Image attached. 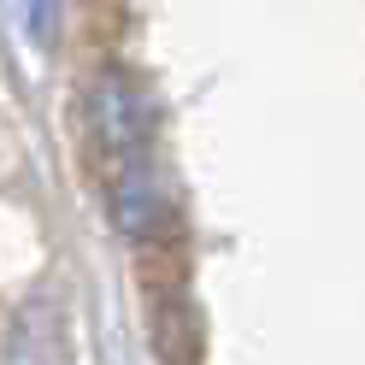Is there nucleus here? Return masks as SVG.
<instances>
[{"label":"nucleus","mask_w":365,"mask_h":365,"mask_svg":"<svg viewBox=\"0 0 365 365\" xmlns=\"http://www.w3.org/2000/svg\"><path fill=\"white\" fill-rule=\"evenodd\" d=\"M101 182H106V212H112V224H118V236H130V242H159V236H171L177 200H171L165 171L153 165V153L124 159V165H106Z\"/></svg>","instance_id":"2"},{"label":"nucleus","mask_w":365,"mask_h":365,"mask_svg":"<svg viewBox=\"0 0 365 365\" xmlns=\"http://www.w3.org/2000/svg\"><path fill=\"white\" fill-rule=\"evenodd\" d=\"M83 130H88V148H95L101 171L153 153V95H148V83L135 71H124V65H101L88 77V95H83Z\"/></svg>","instance_id":"1"},{"label":"nucleus","mask_w":365,"mask_h":365,"mask_svg":"<svg viewBox=\"0 0 365 365\" xmlns=\"http://www.w3.org/2000/svg\"><path fill=\"white\" fill-rule=\"evenodd\" d=\"M12 365H65V336H59V318L48 307H24L12 318V341H6Z\"/></svg>","instance_id":"3"},{"label":"nucleus","mask_w":365,"mask_h":365,"mask_svg":"<svg viewBox=\"0 0 365 365\" xmlns=\"http://www.w3.org/2000/svg\"><path fill=\"white\" fill-rule=\"evenodd\" d=\"M59 24H65V0H24V30L36 48H53Z\"/></svg>","instance_id":"4"}]
</instances>
